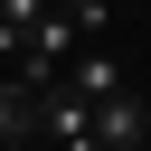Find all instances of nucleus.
I'll return each mask as SVG.
<instances>
[{"label":"nucleus","mask_w":151,"mask_h":151,"mask_svg":"<svg viewBox=\"0 0 151 151\" xmlns=\"http://www.w3.org/2000/svg\"><path fill=\"white\" fill-rule=\"evenodd\" d=\"M38 132H47V151H66V142H85V132H94V104H85L76 85L38 94Z\"/></svg>","instance_id":"f03ea898"},{"label":"nucleus","mask_w":151,"mask_h":151,"mask_svg":"<svg viewBox=\"0 0 151 151\" xmlns=\"http://www.w3.org/2000/svg\"><path fill=\"white\" fill-rule=\"evenodd\" d=\"M66 85H76L85 104H104V94H123V57H113V38H104V47H85V57L66 66Z\"/></svg>","instance_id":"7ed1b4c3"},{"label":"nucleus","mask_w":151,"mask_h":151,"mask_svg":"<svg viewBox=\"0 0 151 151\" xmlns=\"http://www.w3.org/2000/svg\"><path fill=\"white\" fill-rule=\"evenodd\" d=\"M94 142H104V151H132V142H151V104H142L132 85H123V94H104V104H94Z\"/></svg>","instance_id":"f257e3e1"},{"label":"nucleus","mask_w":151,"mask_h":151,"mask_svg":"<svg viewBox=\"0 0 151 151\" xmlns=\"http://www.w3.org/2000/svg\"><path fill=\"white\" fill-rule=\"evenodd\" d=\"M28 132H38V94H28L19 76H9V85H0V151H19Z\"/></svg>","instance_id":"20e7f679"},{"label":"nucleus","mask_w":151,"mask_h":151,"mask_svg":"<svg viewBox=\"0 0 151 151\" xmlns=\"http://www.w3.org/2000/svg\"><path fill=\"white\" fill-rule=\"evenodd\" d=\"M66 151H104V142H94V132H85V142H66Z\"/></svg>","instance_id":"39448f33"}]
</instances>
